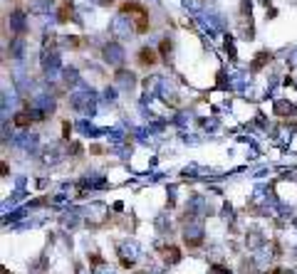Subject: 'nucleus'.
<instances>
[{
	"label": "nucleus",
	"mask_w": 297,
	"mask_h": 274,
	"mask_svg": "<svg viewBox=\"0 0 297 274\" xmlns=\"http://www.w3.org/2000/svg\"><path fill=\"white\" fill-rule=\"evenodd\" d=\"M12 25H15V30H22V25H25L22 12H15V15H12Z\"/></svg>",
	"instance_id": "obj_7"
},
{
	"label": "nucleus",
	"mask_w": 297,
	"mask_h": 274,
	"mask_svg": "<svg viewBox=\"0 0 297 274\" xmlns=\"http://www.w3.org/2000/svg\"><path fill=\"white\" fill-rule=\"evenodd\" d=\"M280 274H290V272H280Z\"/></svg>",
	"instance_id": "obj_9"
},
{
	"label": "nucleus",
	"mask_w": 297,
	"mask_h": 274,
	"mask_svg": "<svg viewBox=\"0 0 297 274\" xmlns=\"http://www.w3.org/2000/svg\"><path fill=\"white\" fill-rule=\"evenodd\" d=\"M153 60H156V52H153V50H144V52H142V62H144V65H153Z\"/></svg>",
	"instance_id": "obj_5"
},
{
	"label": "nucleus",
	"mask_w": 297,
	"mask_h": 274,
	"mask_svg": "<svg viewBox=\"0 0 297 274\" xmlns=\"http://www.w3.org/2000/svg\"><path fill=\"white\" fill-rule=\"evenodd\" d=\"M119 255H122V262L124 265H134L139 260V255H142V247H139V242L127 240V242L119 245Z\"/></svg>",
	"instance_id": "obj_1"
},
{
	"label": "nucleus",
	"mask_w": 297,
	"mask_h": 274,
	"mask_svg": "<svg viewBox=\"0 0 297 274\" xmlns=\"http://www.w3.org/2000/svg\"><path fill=\"white\" fill-rule=\"evenodd\" d=\"M60 161H62V156H60L57 148H47V151H45V163L55 166V163H60Z\"/></svg>",
	"instance_id": "obj_4"
},
{
	"label": "nucleus",
	"mask_w": 297,
	"mask_h": 274,
	"mask_svg": "<svg viewBox=\"0 0 297 274\" xmlns=\"http://www.w3.org/2000/svg\"><path fill=\"white\" fill-rule=\"evenodd\" d=\"M263 242V237H260V232H250V237H248V245L250 247H258Z\"/></svg>",
	"instance_id": "obj_6"
},
{
	"label": "nucleus",
	"mask_w": 297,
	"mask_h": 274,
	"mask_svg": "<svg viewBox=\"0 0 297 274\" xmlns=\"http://www.w3.org/2000/svg\"><path fill=\"white\" fill-rule=\"evenodd\" d=\"M201 225L198 222H191V225H186V242H198L201 240Z\"/></svg>",
	"instance_id": "obj_2"
},
{
	"label": "nucleus",
	"mask_w": 297,
	"mask_h": 274,
	"mask_svg": "<svg viewBox=\"0 0 297 274\" xmlns=\"http://www.w3.org/2000/svg\"><path fill=\"white\" fill-rule=\"evenodd\" d=\"M104 55H107V60H112V65H119V62H122V50H119L117 45H109V47L104 50Z\"/></svg>",
	"instance_id": "obj_3"
},
{
	"label": "nucleus",
	"mask_w": 297,
	"mask_h": 274,
	"mask_svg": "<svg viewBox=\"0 0 297 274\" xmlns=\"http://www.w3.org/2000/svg\"><path fill=\"white\" fill-rule=\"evenodd\" d=\"M94 272H97V274H112V267H107V265H102V267H97Z\"/></svg>",
	"instance_id": "obj_8"
}]
</instances>
